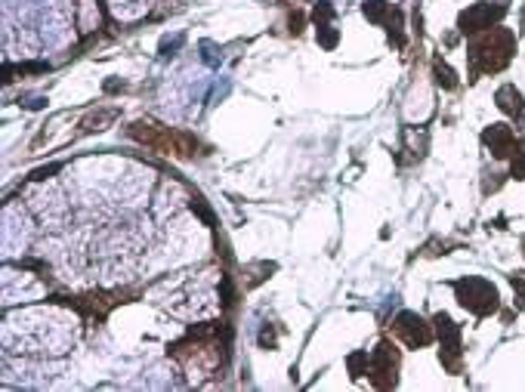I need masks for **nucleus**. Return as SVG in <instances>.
Masks as SVG:
<instances>
[{"label": "nucleus", "mask_w": 525, "mask_h": 392, "mask_svg": "<svg viewBox=\"0 0 525 392\" xmlns=\"http://www.w3.org/2000/svg\"><path fill=\"white\" fill-rule=\"evenodd\" d=\"M516 53V37L510 28H488L482 37H476L467 46V59H469V77L479 74H495L500 68L510 65Z\"/></svg>", "instance_id": "1"}, {"label": "nucleus", "mask_w": 525, "mask_h": 392, "mask_svg": "<svg viewBox=\"0 0 525 392\" xmlns=\"http://www.w3.org/2000/svg\"><path fill=\"white\" fill-rule=\"evenodd\" d=\"M130 136L136 139L139 145L152 148V152L176 155V158H195V152H198V139H192L189 133H176V130L161 127V124H152V121H136L130 127Z\"/></svg>", "instance_id": "2"}, {"label": "nucleus", "mask_w": 525, "mask_h": 392, "mask_svg": "<svg viewBox=\"0 0 525 392\" xmlns=\"http://www.w3.org/2000/svg\"><path fill=\"white\" fill-rule=\"evenodd\" d=\"M454 294H458V303L469 309L473 315H495L498 306H500V296H498V287L485 278H460L454 281Z\"/></svg>", "instance_id": "3"}, {"label": "nucleus", "mask_w": 525, "mask_h": 392, "mask_svg": "<svg viewBox=\"0 0 525 392\" xmlns=\"http://www.w3.org/2000/svg\"><path fill=\"white\" fill-rule=\"evenodd\" d=\"M368 377L377 389H393L398 380V349L393 343L383 340L377 349L371 352V365H368Z\"/></svg>", "instance_id": "4"}, {"label": "nucleus", "mask_w": 525, "mask_h": 392, "mask_svg": "<svg viewBox=\"0 0 525 392\" xmlns=\"http://www.w3.org/2000/svg\"><path fill=\"white\" fill-rule=\"evenodd\" d=\"M436 325V337H439V358H442V365L448 367L451 374H460V327L451 321V315H445V312H439L433 318Z\"/></svg>", "instance_id": "5"}, {"label": "nucleus", "mask_w": 525, "mask_h": 392, "mask_svg": "<svg viewBox=\"0 0 525 392\" xmlns=\"http://www.w3.org/2000/svg\"><path fill=\"white\" fill-rule=\"evenodd\" d=\"M504 19V4H473L460 13L458 28L464 34H479V31H488L491 25Z\"/></svg>", "instance_id": "6"}, {"label": "nucleus", "mask_w": 525, "mask_h": 392, "mask_svg": "<svg viewBox=\"0 0 525 392\" xmlns=\"http://www.w3.org/2000/svg\"><path fill=\"white\" fill-rule=\"evenodd\" d=\"M396 334L405 340V346L420 349L433 343V325H427L417 312H398L396 315Z\"/></svg>", "instance_id": "7"}, {"label": "nucleus", "mask_w": 525, "mask_h": 392, "mask_svg": "<svg viewBox=\"0 0 525 392\" xmlns=\"http://www.w3.org/2000/svg\"><path fill=\"white\" fill-rule=\"evenodd\" d=\"M68 303H72L77 312H84V315H87L90 321H103L108 312H112L117 303H124V300H121V294H108V296H105V294H90V296H81V300H68Z\"/></svg>", "instance_id": "8"}, {"label": "nucleus", "mask_w": 525, "mask_h": 392, "mask_svg": "<svg viewBox=\"0 0 525 392\" xmlns=\"http://www.w3.org/2000/svg\"><path fill=\"white\" fill-rule=\"evenodd\" d=\"M482 143L491 148L495 158H507V155L513 152L516 139H513V130L507 127V124H491V127H485V133H482Z\"/></svg>", "instance_id": "9"}, {"label": "nucleus", "mask_w": 525, "mask_h": 392, "mask_svg": "<svg viewBox=\"0 0 525 392\" xmlns=\"http://www.w3.org/2000/svg\"><path fill=\"white\" fill-rule=\"evenodd\" d=\"M495 102H498V108L504 115H510V117H519L525 112V99H522V93L513 87V84H504L498 93H495Z\"/></svg>", "instance_id": "10"}, {"label": "nucleus", "mask_w": 525, "mask_h": 392, "mask_svg": "<svg viewBox=\"0 0 525 392\" xmlns=\"http://www.w3.org/2000/svg\"><path fill=\"white\" fill-rule=\"evenodd\" d=\"M115 117H117V108H99V112H93L87 121H84V133L105 130L108 124H115Z\"/></svg>", "instance_id": "11"}, {"label": "nucleus", "mask_w": 525, "mask_h": 392, "mask_svg": "<svg viewBox=\"0 0 525 392\" xmlns=\"http://www.w3.org/2000/svg\"><path fill=\"white\" fill-rule=\"evenodd\" d=\"M362 13L368 15V22H374V25H380V22H387L389 15H393L387 0H368V4L362 6Z\"/></svg>", "instance_id": "12"}, {"label": "nucleus", "mask_w": 525, "mask_h": 392, "mask_svg": "<svg viewBox=\"0 0 525 392\" xmlns=\"http://www.w3.org/2000/svg\"><path fill=\"white\" fill-rule=\"evenodd\" d=\"M433 74H436V84H439V87H445V90H454V87H458V74H454L442 59L433 62Z\"/></svg>", "instance_id": "13"}, {"label": "nucleus", "mask_w": 525, "mask_h": 392, "mask_svg": "<svg viewBox=\"0 0 525 392\" xmlns=\"http://www.w3.org/2000/svg\"><path fill=\"white\" fill-rule=\"evenodd\" d=\"M510 174L516 179H525V143L513 145V164H510Z\"/></svg>", "instance_id": "14"}, {"label": "nucleus", "mask_w": 525, "mask_h": 392, "mask_svg": "<svg viewBox=\"0 0 525 392\" xmlns=\"http://www.w3.org/2000/svg\"><path fill=\"white\" fill-rule=\"evenodd\" d=\"M368 365H371L368 352H356V355H349V371H352V377H362V374H368Z\"/></svg>", "instance_id": "15"}, {"label": "nucleus", "mask_w": 525, "mask_h": 392, "mask_svg": "<svg viewBox=\"0 0 525 392\" xmlns=\"http://www.w3.org/2000/svg\"><path fill=\"white\" fill-rule=\"evenodd\" d=\"M337 41H340V34H337V28H331V25H318V44L325 46V50H334Z\"/></svg>", "instance_id": "16"}, {"label": "nucleus", "mask_w": 525, "mask_h": 392, "mask_svg": "<svg viewBox=\"0 0 525 392\" xmlns=\"http://www.w3.org/2000/svg\"><path fill=\"white\" fill-rule=\"evenodd\" d=\"M192 210H195V214H198L201 219H205L207 226H216V219H214V214H210V207H207V204L201 201V198H192Z\"/></svg>", "instance_id": "17"}, {"label": "nucleus", "mask_w": 525, "mask_h": 392, "mask_svg": "<svg viewBox=\"0 0 525 392\" xmlns=\"http://www.w3.org/2000/svg\"><path fill=\"white\" fill-rule=\"evenodd\" d=\"M312 19H316V25H331L334 10H331L328 4H318V6H316V13H312Z\"/></svg>", "instance_id": "18"}, {"label": "nucleus", "mask_w": 525, "mask_h": 392, "mask_svg": "<svg viewBox=\"0 0 525 392\" xmlns=\"http://www.w3.org/2000/svg\"><path fill=\"white\" fill-rule=\"evenodd\" d=\"M260 346H263V349H276V334L269 331V325H266L263 334H260Z\"/></svg>", "instance_id": "19"}, {"label": "nucleus", "mask_w": 525, "mask_h": 392, "mask_svg": "<svg viewBox=\"0 0 525 392\" xmlns=\"http://www.w3.org/2000/svg\"><path fill=\"white\" fill-rule=\"evenodd\" d=\"M59 170V164H50V167H41V170H34V179H46L50 174H56Z\"/></svg>", "instance_id": "20"}, {"label": "nucleus", "mask_w": 525, "mask_h": 392, "mask_svg": "<svg viewBox=\"0 0 525 392\" xmlns=\"http://www.w3.org/2000/svg\"><path fill=\"white\" fill-rule=\"evenodd\" d=\"M513 291L519 294V300H522V306H525V278H513Z\"/></svg>", "instance_id": "21"}, {"label": "nucleus", "mask_w": 525, "mask_h": 392, "mask_svg": "<svg viewBox=\"0 0 525 392\" xmlns=\"http://www.w3.org/2000/svg\"><path fill=\"white\" fill-rule=\"evenodd\" d=\"M300 25H303V15H291V31H294V34L300 31Z\"/></svg>", "instance_id": "22"}, {"label": "nucleus", "mask_w": 525, "mask_h": 392, "mask_svg": "<svg viewBox=\"0 0 525 392\" xmlns=\"http://www.w3.org/2000/svg\"><path fill=\"white\" fill-rule=\"evenodd\" d=\"M519 25H522V31H525V6H522V15H519Z\"/></svg>", "instance_id": "23"}, {"label": "nucleus", "mask_w": 525, "mask_h": 392, "mask_svg": "<svg viewBox=\"0 0 525 392\" xmlns=\"http://www.w3.org/2000/svg\"><path fill=\"white\" fill-rule=\"evenodd\" d=\"M522 247H525V244H522Z\"/></svg>", "instance_id": "24"}]
</instances>
